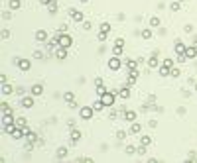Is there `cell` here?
<instances>
[{"label": "cell", "mask_w": 197, "mask_h": 163, "mask_svg": "<svg viewBox=\"0 0 197 163\" xmlns=\"http://www.w3.org/2000/svg\"><path fill=\"white\" fill-rule=\"evenodd\" d=\"M53 39H57V43L61 45V47H67V49H69V45L73 43V39H71V35H69V33H57Z\"/></svg>", "instance_id": "cell-1"}, {"label": "cell", "mask_w": 197, "mask_h": 163, "mask_svg": "<svg viewBox=\"0 0 197 163\" xmlns=\"http://www.w3.org/2000/svg\"><path fill=\"white\" fill-rule=\"evenodd\" d=\"M93 112H95L93 106H83V108L79 110V116H81L83 120H91L93 118Z\"/></svg>", "instance_id": "cell-2"}, {"label": "cell", "mask_w": 197, "mask_h": 163, "mask_svg": "<svg viewBox=\"0 0 197 163\" xmlns=\"http://www.w3.org/2000/svg\"><path fill=\"white\" fill-rule=\"evenodd\" d=\"M109 69L110 71H118V69H120V59H118V55H114V57L109 59Z\"/></svg>", "instance_id": "cell-3"}, {"label": "cell", "mask_w": 197, "mask_h": 163, "mask_svg": "<svg viewBox=\"0 0 197 163\" xmlns=\"http://www.w3.org/2000/svg\"><path fill=\"white\" fill-rule=\"evenodd\" d=\"M69 14H71V20H73V22H83V12H81V10L71 8V10H69Z\"/></svg>", "instance_id": "cell-4"}, {"label": "cell", "mask_w": 197, "mask_h": 163, "mask_svg": "<svg viewBox=\"0 0 197 163\" xmlns=\"http://www.w3.org/2000/svg\"><path fill=\"white\" fill-rule=\"evenodd\" d=\"M20 104H22L24 108H32L34 106V94L32 96H24L22 100H20Z\"/></svg>", "instance_id": "cell-5"}, {"label": "cell", "mask_w": 197, "mask_h": 163, "mask_svg": "<svg viewBox=\"0 0 197 163\" xmlns=\"http://www.w3.org/2000/svg\"><path fill=\"white\" fill-rule=\"evenodd\" d=\"M55 57L63 61V59L67 57V47H61V45H59V47H57V51H55Z\"/></svg>", "instance_id": "cell-6"}, {"label": "cell", "mask_w": 197, "mask_h": 163, "mask_svg": "<svg viewBox=\"0 0 197 163\" xmlns=\"http://www.w3.org/2000/svg\"><path fill=\"white\" fill-rule=\"evenodd\" d=\"M67 153H69V151H67V147H65V145H61V147H57L55 155H57V159H65V157H67Z\"/></svg>", "instance_id": "cell-7"}, {"label": "cell", "mask_w": 197, "mask_h": 163, "mask_svg": "<svg viewBox=\"0 0 197 163\" xmlns=\"http://www.w3.org/2000/svg\"><path fill=\"white\" fill-rule=\"evenodd\" d=\"M118 96L124 98V100H126V98H130V87H128V85H126V87H122L120 90H118Z\"/></svg>", "instance_id": "cell-8"}, {"label": "cell", "mask_w": 197, "mask_h": 163, "mask_svg": "<svg viewBox=\"0 0 197 163\" xmlns=\"http://www.w3.org/2000/svg\"><path fill=\"white\" fill-rule=\"evenodd\" d=\"M18 67H20L22 71H30V67H32V63H30L28 59H20V61H18Z\"/></svg>", "instance_id": "cell-9"}, {"label": "cell", "mask_w": 197, "mask_h": 163, "mask_svg": "<svg viewBox=\"0 0 197 163\" xmlns=\"http://www.w3.org/2000/svg\"><path fill=\"white\" fill-rule=\"evenodd\" d=\"M185 57L187 59H195L197 57V47H187L185 49Z\"/></svg>", "instance_id": "cell-10"}, {"label": "cell", "mask_w": 197, "mask_h": 163, "mask_svg": "<svg viewBox=\"0 0 197 163\" xmlns=\"http://www.w3.org/2000/svg\"><path fill=\"white\" fill-rule=\"evenodd\" d=\"M174 49H175V53H177V55H181V53H185L187 47L181 43V41H175V47H174Z\"/></svg>", "instance_id": "cell-11"}, {"label": "cell", "mask_w": 197, "mask_h": 163, "mask_svg": "<svg viewBox=\"0 0 197 163\" xmlns=\"http://www.w3.org/2000/svg\"><path fill=\"white\" fill-rule=\"evenodd\" d=\"M30 92H32L34 96H40V94L44 92V87H42V85H34V87H32V90H30Z\"/></svg>", "instance_id": "cell-12"}, {"label": "cell", "mask_w": 197, "mask_h": 163, "mask_svg": "<svg viewBox=\"0 0 197 163\" xmlns=\"http://www.w3.org/2000/svg\"><path fill=\"white\" fill-rule=\"evenodd\" d=\"M26 138H28V143H36L38 141V136H36V132H26Z\"/></svg>", "instance_id": "cell-13"}, {"label": "cell", "mask_w": 197, "mask_h": 163, "mask_svg": "<svg viewBox=\"0 0 197 163\" xmlns=\"http://www.w3.org/2000/svg\"><path fill=\"white\" fill-rule=\"evenodd\" d=\"M79 140H81V132L73 128V130H71V141H73V143H77Z\"/></svg>", "instance_id": "cell-14"}, {"label": "cell", "mask_w": 197, "mask_h": 163, "mask_svg": "<svg viewBox=\"0 0 197 163\" xmlns=\"http://www.w3.org/2000/svg\"><path fill=\"white\" fill-rule=\"evenodd\" d=\"M36 39H38V41H45V39H47V33H45L44 30H38V32H36Z\"/></svg>", "instance_id": "cell-15"}, {"label": "cell", "mask_w": 197, "mask_h": 163, "mask_svg": "<svg viewBox=\"0 0 197 163\" xmlns=\"http://www.w3.org/2000/svg\"><path fill=\"white\" fill-rule=\"evenodd\" d=\"M124 118L128 120V122H134V120H136V112H134V110H126V112H124Z\"/></svg>", "instance_id": "cell-16"}, {"label": "cell", "mask_w": 197, "mask_h": 163, "mask_svg": "<svg viewBox=\"0 0 197 163\" xmlns=\"http://www.w3.org/2000/svg\"><path fill=\"white\" fill-rule=\"evenodd\" d=\"M12 122H14L12 112H10V114H2V124H12Z\"/></svg>", "instance_id": "cell-17"}, {"label": "cell", "mask_w": 197, "mask_h": 163, "mask_svg": "<svg viewBox=\"0 0 197 163\" xmlns=\"http://www.w3.org/2000/svg\"><path fill=\"white\" fill-rule=\"evenodd\" d=\"M8 6H10V10H18V8L22 6V2H20V0H10Z\"/></svg>", "instance_id": "cell-18"}, {"label": "cell", "mask_w": 197, "mask_h": 163, "mask_svg": "<svg viewBox=\"0 0 197 163\" xmlns=\"http://www.w3.org/2000/svg\"><path fill=\"white\" fill-rule=\"evenodd\" d=\"M140 130H142V126H140L138 122H134L130 126V134H140Z\"/></svg>", "instance_id": "cell-19"}, {"label": "cell", "mask_w": 197, "mask_h": 163, "mask_svg": "<svg viewBox=\"0 0 197 163\" xmlns=\"http://www.w3.org/2000/svg\"><path fill=\"white\" fill-rule=\"evenodd\" d=\"M14 124H16V128H26V118H22V116H20V118L14 120Z\"/></svg>", "instance_id": "cell-20"}, {"label": "cell", "mask_w": 197, "mask_h": 163, "mask_svg": "<svg viewBox=\"0 0 197 163\" xmlns=\"http://www.w3.org/2000/svg\"><path fill=\"white\" fill-rule=\"evenodd\" d=\"M14 130H16V124L12 122V124H4V132L6 134H14Z\"/></svg>", "instance_id": "cell-21"}, {"label": "cell", "mask_w": 197, "mask_h": 163, "mask_svg": "<svg viewBox=\"0 0 197 163\" xmlns=\"http://www.w3.org/2000/svg\"><path fill=\"white\" fill-rule=\"evenodd\" d=\"M136 65H138V63H136L134 59H128V61H126V69H128V71H136Z\"/></svg>", "instance_id": "cell-22"}, {"label": "cell", "mask_w": 197, "mask_h": 163, "mask_svg": "<svg viewBox=\"0 0 197 163\" xmlns=\"http://www.w3.org/2000/svg\"><path fill=\"white\" fill-rule=\"evenodd\" d=\"M150 143H152V138H150V136H142V138H140V145H146V147H148Z\"/></svg>", "instance_id": "cell-23"}, {"label": "cell", "mask_w": 197, "mask_h": 163, "mask_svg": "<svg viewBox=\"0 0 197 163\" xmlns=\"http://www.w3.org/2000/svg\"><path fill=\"white\" fill-rule=\"evenodd\" d=\"M12 90H14V88H12L8 83H2V94H10Z\"/></svg>", "instance_id": "cell-24"}, {"label": "cell", "mask_w": 197, "mask_h": 163, "mask_svg": "<svg viewBox=\"0 0 197 163\" xmlns=\"http://www.w3.org/2000/svg\"><path fill=\"white\" fill-rule=\"evenodd\" d=\"M158 73H160L162 77H168V75H172V73H170V67H166V65H162V67H160V71H158Z\"/></svg>", "instance_id": "cell-25"}, {"label": "cell", "mask_w": 197, "mask_h": 163, "mask_svg": "<svg viewBox=\"0 0 197 163\" xmlns=\"http://www.w3.org/2000/svg\"><path fill=\"white\" fill-rule=\"evenodd\" d=\"M47 10L51 12V14H55V12H57V2H55V0H51V2L47 4Z\"/></svg>", "instance_id": "cell-26"}, {"label": "cell", "mask_w": 197, "mask_h": 163, "mask_svg": "<svg viewBox=\"0 0 197 163\" xmlns=\"http://www.w3.org/2000/svg\"><path fill=\"white\" fill-rule=\"evenodd\" d=\"M160 18H156V16H154V18H150V28H160Z\"/></svg>", "instance_id": "cell-27"}, {"label": "cell", "mask_w": 197, "mask_h": 163, "mask_svg": "<svg viewBox=\"0 0 197 163\" xmlns=\"http://www.w3.org/2000/svg\"><path fill=\"white\" fill-rule=\"evenodd\" d=\"M170 10H172V12L181 10V4H179V0H177V2H172V4H170Z\"/></svg>", "instance_id": "cell-28"}, {"label": "cell", "mask_w": 197, "mask_h": 163, "mask_svg": "<svg viewBox=\"0 0 197 163\" xmlns=\"http://www.w3.org/2000/svg\"><path fill=\"white\" fill-rule=\"evenodd\" d=\"M0 112H2V114H10L12 108L8 106V104H6V102H2V106H0Z\"/></svg>", "instance_id": "cell-29"}, {"label": "cell", "mask_w": 197, "mask_h": 163, "mask_svg": "<svg viewBox=\"0 0 197 163\" xmlns=\"http://www.w3.org/2000/svg\"><path fill=\"white\" fill-rule=\"evenodd\" d=\"M148 65L150 67H158L160 65V59H158V57H150V59H148Z\"/></svg>", "instance_id": "cell-30"}, {"label": "cell", "mask_w": 197, "mask_h": 163, "mask_svg": "<svg viewBox=\"0 0 197 163\" xmlns=\"http://www.w3.org/2000/svg\"><path fill=\"white\" fill-rule=\"evenodd\" d=\"M101 32L109 33V32H110V24H109V22H103V24H101Z\"/></svg>", "instance_id": "cell-31"}, {"label": "cell", "mask_w": 197, "mask_h": 163, "mask_svg": "<svg viewBox=\"0 0 197 163\" xmlns=\"http://www.w3.org/2000/svg\"><path fill=\"white\" fill-rule=\"evenodd\" d=\"M63 98H65V102H73V92H71V90H67L65 94H63Z\"/></svg>", "instance_id": "cell-32"}, {"label": "cell", "mask_w": 197, "mask_h": 163, "mask_svg": "<svg viewBox=\"0 0 197 163\" xmlns=\"http://www.w3.org/2000/svg\"><path fill=\"white\" fill-rule=\"evenodd\" d=\"M142 37H144V39H150V37H152V32H150L148 28H146V30H142Z\"/></svg>", "instance_id": "cell-33"}, {"label": "cell", "mask_w": 197, "mask_h": 163, "mask_svg": "<svg viewBox=\"0 0 197 163\" xmlns=\"http://www.w3.org/2000/svg\"><path fill=\"white\" fill-rule=\"evenodd\" d=\"M124 151L128 153V155H132V153H136V151H138V149H136L134 145H126V149H124Z\"/></svg>", "instance_id": "cell-34"}, {"label": "cell", "mask_w": 197, "mask_h": 163, "mask_svg": "<svg viewBox=\"0 0 197 163\" xmlns=\"http://www.w3.org/2000/svg\"><path fill=\"white\" fill-rule=\"evenodd\" d=\"M120 53H122V47H120V45H114V49H112V55H118V57H120Z\"/></svg>", "instance_id": "cell-35"}, {"label": "cell", "mask_w": 197, "mask_h": 163, "mask_svg": "<svg viewBox=\"0 0 197 163\" xmlns=\"http://www.w3.org/2000/svg\"><path fill=\"white\" fill-rule=\"evenodd\" d=\"M170 73H172V77H179V73H181V71H179L177 67H172V69H170Z\"/></svg>", "instance_id": "cell-36"}, {"label": "cell", "mask_w": 197, "mask_h": 163, "mask_svg": "<svg viewBox=\"0 0 197 163\" xmlns=\"http://www.w3.org/2000/svg\"><path fill=\"white\" fill-rule=\"evenodd\" d=\"M116 138H118V140H124V138H126V132L118 130V132H116Z\"/></svg>", "instance_id": "cell-37"}, {"label": "cell", "mask_w": 197, "mask_h": 163, "mask_svg": "<svg viewBox=\"0 0 197 163\" xmlns=\"http://www.w3.org/2000/svg\"><path fill=\"white\" fill-rule=\"evenodd\" d=\"M162 65H166V67H170V69H172V67H174V61H172V59H164V63H162Z\"/></svg>", "instance_id": "cell-38"}, {"label": "cell", "mask_w": 197, "mask_h": 163, "mask_svg": "<svg viewBox=\"0 0 197 163\" xmlns=\"http://www.w3.org/2000/svg\"><path fill=\"white\" fill-rule=\"evenodd\" d=\"M97 37H99V41H105V39H107V33H105V32H99Z\"/></svg>", "instance_id": "cell-39"}, {"label": "cell", "mask_w": 197, "mask_h": 163, "mask_svg": "<svg viewBox=\"0 0 197 163\" xmlns=\"http://www.w3.org/2000/svg\"><path fill=\"white\" fill-rule=\"evenodd\" d=\"M10 37V32L8 30H2V39H8Z\"/></svg>", "instance_id": "cell-40"}, {"label": "cell", "mask_w": 197, "mask_h": 163, "mask_svg": "<svg viewBox=\"0 0 197 163\" xmlns=\"http://www.w3.org/2000/svg\"><path fill=\"white\" fill-rule=\"evenodd\" d=\"M34 57H36V59H44V53H42V51H36Z\"/></svg>", "instance_id": "cell-41"}, {"label": "cell", "mask_w": 197, "mask_h": 163, "mask_svg": "<svg viewBox=\"0 0 197 163\" xmlns=\"http://www.w3.org/2000/svg\"><path fill=\"white\" fill-rule=\"evenodd\" d=\"M95 85H97V87H103V79H101V77L95 79Z\"/></svg>", "instance_id": "cell-42"}, {"label": "cell", "mask_w": 197, "mask_h": 163, "mask_svg": "<svg viewBox=\"0 0 197 163\" xmlns=\"http://www.w3.org/2000/svg\"><path fill=\"white\" fill-rule=\"evenodd\" d=\"M10 16H12L10 12H2V18H4V20H10Z\"/></svg>", "instance_id": "cell-43"}, {"label": "cell", "mask_w": 197, "mask_h": 163, "mask_svg": "<svg viewBox=\"0 0 197 163\" xmlns=\"http://www.w3.org/2000/svg\"><path fill=\"white\" fill-rule=\"evenodd\" d=\"M114 45H120V47H122V45H124V39H122V37H118V39L114 41Z\"/></svg>", "instance_id": "cell-44"}, {"label": "cell", "mask_w": 197, "mask_h": 163, "mask_svg": "<svg viewBox=\"0 0 197 163\" xmlns=\"http://www.w3.org/2000/svg\"><path fill=\"white\" fill-rule=\"evenodd\" d=\"M6 81H8V77L4 75V73H2V75H0V83H6Z\"/></svg>", "instance_id": "cell-45"}, {"label": "cell", "mask_w": 197, "mask_h": 163, "mask_svg": "<svg viewBox=\"0 0 197 163\" xmlns=\"http://www.w3.org/2000/svg\"><path fill=\"white\" fill-rule=\"evenodd\" d=\"M40 2H42V4H45V6H47V4H49L51 0H40Z\"/></svg>", "instance_id": "cell-46"}, {"label": "cell", "mask_w": 197, "mask_h": 163, "mask_svg": "<svg viewBox=\"0 0 197 163\" xmlns=\"http://www.w3.org/2000/svg\"><path fill=\"white\" fill-rule=\"evenodd\" d=\"M79 2H87V0H79Z\"/></svg>", "instance_id": "cell-47"}, {"label": "cell", "mask_w": 197, "mask_h": 163, "mask_svg": "<svg viewBox=\"0 0 197 163\" xmlns=\"http://www.w3.org/2000/svg\"><path fill=\"white\" fill-rule=\"evenodd\" d=\"M195 90H197V83H195Z\"/></svg>", "instance_id": "cell-48"}, {"label": "cell", "mask_w": 197, "mask_h": 163, "mask_svg": "<svg viewBox=\"0 0 197 163\" xmlns=\"http://www.w3.org/2000/svg\"><path fill=\"white\" fill-rule=\"evenodd\" d=\"M179 2H183V0H179Z\"/></svg>", "instance_id": "cell-49"}]
</instances>
